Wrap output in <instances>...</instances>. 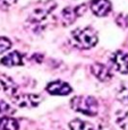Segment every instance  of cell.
<instances>
[{
    "mask_svg": "<svg viewBox=\"0 0 128 130\" xmlns=\"http://www.w3.org/2000/svg\"><path fill=\"white\" fill-rule=\"evenodd\" d=\"M70 130H95L94 126L92 123L81 119H74L69 122Z\"/></svg>",
    "mask_w": 128,
    "mask_h": 130,
    "instance_id": "4fadbf2b",
    "label": "cell"
},
{
    "mask_svg": "<svg viewBox=\"0 0 128 130\" xmlns=\"http://www.w3.org/2000/svg\"><path fill=\"white\" fill-rule=\"evenodd\" d=\"M72 39L75 45L85 50L95 46L99 41L96 31L90 26L75 28L74 31H72Z\"/></svg>",
    "mask_w": 128,
    "mask_h": 130,
    "instance_id": "7a4b0ae2",
    "label": "cell"
},
{
    "mask_svg": "<svg viewBox=\"0 0 128 130\" xmlns=\"http://www.w3.org/2000/svg\"><path fill=\"white\" fill-rule=\"evenodd\" d=\"M91 10L97 17H105L111 11V2L110 0H92Z\"/></svg>",
    "mask_w": 128,
    "mask_h": 130,
    "instance_id": "ba28073f",
    "label": "cell"
},
{
    "mask_svg": "<svg viewBox=\"0 0 128 130\" xmlns=\"http://www.w3.org/2000/svg\"><path fill=\"white\" fill-rule=\"evenodd\" d=\"M10 99L15 105L22 109L36 107L42 102V97L36 94H15L10 96Z\"/></svg>",
    "mask_w": 128,
    "mask_h": 130,
    "instance_id": "3957f363",
    "label": "cell"
},
{
    "mask_svg": "<svg viewBox=\"0 0 128 130\" xmlns=\"http://www.w3.org/2000/svg\"><path fill=\"white\" fill-rule=\"evenodd\" d=\"M0 63L7 67H15V66H22L24 63L23 56L18 51H11L4 56L0 60Z\"/></svg>",
    "mask_w": 128,
    "mask_h": 130,
    "instance_id": "8fae6325",
    "label": "cell"
},
{
    "mask_svg": "<svg viewBox=\"0 0 128 130\" xmlns=\"http://www.w3.org/2000/svg\"><path fill=\"white\" fill-rule=\"evenodd\" d=\"M117 100L128 105V83H122L117 89Z\"/></svg>",
    "mask_w": 128,
    "mask_h": 130,
    "instance_id": "9a60e30c",
    "label": "cell"
},
{
    "mask_svg": "<svg viewBox=\"0 0 128 130\" xmlns=\"http://www.w3.org/2000/svg\"><path fill=\"white\" fill-rule=\"evenodd\" d=\"M0 130H19V123L10 116H4L0 118Z\"/></svg>",
    "mask_w": 128,
    "mask_h": 130,
    "instance_id": "7c38bea8",
    "label": "cell"
},
{
    "mask_svg": "<svg viewBox=\"0 0 128 130\" xmlns=\"http://www.w3.org/2000/svg\"><path fill=\"white\" fill-rule=\"evenodd\" d=\"M110 61L113 69L122 75L128 74V53L124 51H116L111 54Z\"/></svg>",
    "mask_w": 128,
    "mask_h": 130,
    "instance_id": "8992f818",
    "label": "cell"
},
{
    "mask_svg": "<svg viewBox=\"0 0 128 130\" xmlns=\"http://www.w3.org/2000/svg\"><path fill=\"white\" fill-rule=\"evenodd\" d=\"M117 24L120 26H124V25H128V15H118L117 17Z\"/></svg>",
    "mask_w": 128,
    "mask_h": 130,
    "instance_id": "d6986e66",
    "label": "cell"
},
{
    "mask_svg": "<svg viewBox=\"0 0 128 130\" xmlns=\"http://www.w3.org/2000/svg\"><path fill=\"white\" fill-rule=\"evenodd\" d=\"M91 72L100 82H109L112 78L111 70L103 63H99V62H95L91 66Z\"/></svg>",
    "mask_w": 128,
    "mask_h": 130,
    "instance_id": "30bf717a",
    "label": "cell"
},
{
    "mask_svg": "<svg viewBox=\"0 0 128 130\" xmlns=\"http://www.w3.org/2000/svg\"><path fill=\"white\" fill-rule=\"evenodd\" d=\"M116 122L122 130H128V110H121L117 112Z\"/></svg>",
    "mask_w": 128,
    "mask_h": 130,
    "instance_id": "5bb4252c",
    "label": "cell"
},
{
    "mask_svg": "<svg viewBox=\"0 0 128 130\" xmlns=\"http://www.w3.org/2000/svg\"><path fill=\"white\" fill-rule=\"evenodd\" d=\"M11 47V41L5 36L0 37V56L4 54L6 51H8Z\"/></svg>",
    "mask_w": 128,
    "mask_h": 130,
    "instance_id": "e0dca14e",
    "label": "cell"
},
{
    "mask_svg": "<svg viewBox=\"0 0 128 130\" xmlns=\"http://www.w3.org/2000/svg\"><path fill=\"white\" fill-rule=\"evenodd\" d=\"M86 10V6L84 4L78 6H68L61 11V22L64 26H69L76 21L78 17H81Z\"/></svg>",
    "mask_w": 128,
    "mask_h": 130,
    "instance_id": "277c9868",
    "label": "cell"
},
{
    "mask_svg": "<svg viewBox=\"0 0 128 130\" xmlns=\"http://www.w3.org/2000/svg\"><path fill=\"white\" fill-rule=\"evenodd\" d=\"M47 92L51 95H59V96H65L72 93V87L68 83L62 80H54L47 85Z\"/></svg>",
    "mask_w": 128,
    "mask_h": 130,
    "instance_id": "52a82bcc",
    "label": "cell"
},
{
    "mask_svg": "<svg viewBox=\"0 0 128 130\" xmlns=\"http://www.w3.org/2000/svg\"><path fill=\"white\" fill-rule=\"evenodd\" d=\"M70 106L74 111L87 117H95L99 113V102L94 96L79 95L70 100Z\"/></svg>",
    "mask_w": 128,
    "mask_h": 130,
    "instance_id": "6da1fadb",
    "label": "cell"
},
{
    "mask_svg": "<svg viewBox=\"0 0 128 130\" xmlns=\"http://www.w3.org/2000/svg\"><path fill=\"white\" fill-rule=\"evenodd\" d=\"M56 6H57V4L54 1H52V0L44 1L43 5H41V6L35 8V10L33 11V14H32L30 21H31L34 25L40 23V22H42V21H44V19L47 18L48 15L54 9Z\"/></svg>",
    "mask_w": 128,
    "mask_h": 130,
    "instance_id": "5b68a950",
    "label": "cell"
},
{
    "mask_svg": "<svg viewBox=\"0 0 128 130\" xmlns=\"http://www.w3.org/2000/svg\"><path fill=\"white\" fill-rule=\"evenodd\" d=\"M12 113H15V109H12V106L9 103H7L6 101L0 99V114L1 116H10Z\"/></svg>",
    "mask_w": 128,
    "mask_h": 130,
    "instance_id": "2e32d148",
    "label": "cell"
},
{
    "mask_svg": "<svg viewBox=\"0 0 128 130\" xmlns=\"http://www.w3.org/2000/svg\"><path fill=\"white\" fill-rule=\"evenodd\" d=\"M0 92H4L5 94L12 96L18 92V85L8 75L0 74Z\"/></svg>",
    "mask_w": 128,
    "mask_h": 130,
    "instance_id": "9c48e42d",
    "label": "cell"
},
{
    "mask_svg": "<svg viewBox=\"0 0 128 130\" xmlns=\"http://www.w3.org/2000/svg\"><path fill=\"white\" fill-rule=\"evenodd\" d=\"M17 2V0H0V9L7 10Z\"/></svg>",
    "mask_w": 128,
    "mask_h": 130,
    "instance_id": "ac0fdd59",
    "label": "cell"
}]
</instances>
